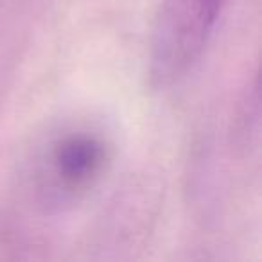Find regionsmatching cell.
<instances>
[{"label": "cell", "mask_w": 262, "mask_h": 262, "mask_svg": "<svg viewBox=\"0 0 262 262\" xmlns=\"http://www.w3.org/2000/svg\"><path fill=\"white\" fill-rule=\"evenodd\" d=\"M226 0H174L160 31L157 65L162 76L185 70L200 56Z\"/></svg>", "instance_id": "1"}, {"label": "cell", "mask_w": 262, "mask_h": 262, "mask_svg": "<svg viewBox=\"0 0 262 262\" xmlns=\"http://www.w3.org/2000/svg\"><path fill=\"white\" fill-rule=\"evenodd\" d=\"M106 160L108 155L101 139L90 133H69L52 146L49 172L58 192L76 196L101 176Z\"/></svg>", "instance_id": "2"}]
</instances>
